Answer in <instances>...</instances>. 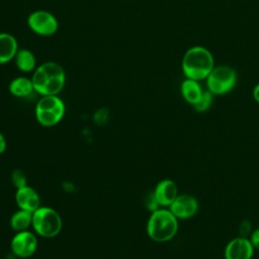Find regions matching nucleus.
<instances>
[{"mask_svg":"<svg viewBox=\"0 0 259 259\" xmlns=\"http://www.w3.org/2000/svg\"><path fill=\"white\" fill-rule=\"evenodd\" d=\"M145 205H146L147 209L150 210L151 212L161 207V206L159 205V203H158V201H157V199H156V197H155L153 191L150 192V193H148V194L146 195V197H145Z\"/></svg>","mask_w":259,"mask_h":259,"instance_id":"obj_20","label":"nucleus"},{"mask_svg":"<svg viewBox=\"0 0 259 259\" xmlns=\"http://www.w3.org/2000/svg\"><path fill=\"white\" fill-rule=\"evenodd\" d=\"M16 38L8 32H0V65H4L14 60L18 51Z\"/></svg>","mask_w":259,"mask_h":259,"instance_id":"obj_13","label":"nucleus"},{"mask_svg":"<svg viewBox=\"0 0 259 259\" xmlns=\"http://www.w3.org/2000/svg\"><path fill=\"white\" fill-rule=\"evenodd\" d=\"M153 193L161 207H169L179 194L178 185L172 179H162L156 184Z\"/></svg>","mask_w":259,"mask_h":259,"instance_id":"obj_11","label":"nucleus"},{"mask_svg":"<svg viewBox=\"0 0 259 259\" xmlns=\"http://www.w3.org/2000/svg\"><path fill=\"white\" fill-rule=\"evenodd\" d=\"M252 95H253L254 100L259 104V83H257V84L254 86L253 91H252Z\"/></svg>","mask_w":259,"mask_h":259,"instance_id":"obj_24","label":"nucleus"},{"mask_svg":"<svg viewBox=\"0 0 259 259\" xmlns=\"http://www.w3.org/2000/svg\"><path fill=\"white\" fill-rule=\"evenodd\" d=\"M239 231H240V236L249 238L250 234H251L252 231H253L250 222H248V221H243V222H241L240 227H239Z\"/></svg>","mask_w":259,"mask_h":259,"instance_id":"obj_21","label":"nucleus"},{"mask_svg":"<svg viewBox=\"0 0 259 259\" xmlns=\"http://www.w3.org/2000/svg\"><path fill=\"white\" fill-rule=\"evenodd\" d=\"M65 112V103L59 95L41 96L34 109L36 121L45 127L57 125L63 119Z\"/></svg>","mask_w":259,"mask_h":259,"instance_id":"obj_5","label":"nucleus"},{"mask_svg":"<svg viewBox=\"0 0 259 259\" xmlns=\"http://www.w3.org/2000/svg\"><path fill=\"white\" fill-rule=\"evenodd\" d=\"M37 246V235L34 232L28 230L16 232L10 242V249L12 254L21 259L32 256L35 253Z\"/></svg>","mask_w":259,"mask_h":259,"instance_id":"obj_8","label":"nucleus"},{"mask_svg":"<svg viewBox=\"0 0 259 259\" xmlns=\"http://www.w3.org/2000/svg\"><path fill=\"white\" fill-rule=\"evenodd\" d=\"M238 81V74L228 65L214 66L205 79L206 88L214 96H222L231 92Z\"/></svg>","mask_w":259,"mask_h":259,"instance_id":"obj_6","label":"nucleus"},{"mask_svg":"<svg viewBox=\"0 0 259 259\" xmlns=\"http://www.w3.org/2000/svg\"><path fill=\"white\" fill-rule=\"evenodd\" d=\"M14 62L17 69L21 72H33L36 69V58L33 53L27 49H18Z\"/></svg>","mask_w":259,"mask_h":259,"instance_id":"obj_16","label":"nucleus"},{"mask_svg":"<svg viewBox=\"0 0 259 259\" xmlns=\"http://www.w3.org/2000/svg\"><path fill=\"white\" fill-rule=\"evenodd\" d=\"M8 90L11 95L18 98H24L29 96L34 91V88L31 78L19 76L11 80L8 86Z\"/></svg>","mask_w":259,"mask_h":259,"instance_id":"obj_15","label":"nucleus"},{"mask_svg":"<svg viewBox=\"0 0 259 259\" xmlns=\"http://www.w3.org/2000/svg\"><path fill=\"white\" fill-rule=\"evenodd\" d=\"M168 208L179 221L189 220L197 213L199 203L195 196L188 193H179Z\"/></svg>","mask_w":259,"mask_h":259,"instance_id":"obj_9","label":"nucleus"},{"mask_svg":"<svg viewBox=\"0 0 259 259\" xmlns=\"http://www.w3.org/2000/svg\"><path fill=\"white\" fill-rule=\"evenodd\" d=\"M249 239H250L254 249L259 251V228L252 231V233L249 236Z\"/></svg>","mask_w":259,"mask_h":259,"instance_id":"obj_22","label":"nucleus"},{"mask_svg":"<svg viewBox=\"0 0 259 259\" xmlns=\"http://www.w3.org/2000/svg\"><path fill=\"white\" fill-rule=\"evenodd\" d=\"M31 228L39 237L54 238L61 233L63 220L61 214L53 207L40 205L32 212Z\"/></svg>","mask_w":259,"mask_h":259,"instance_id":"obj_4","label":"nucleus"},{"mask_svg":"<svg viewBox=\"0 0 259 259\" xmlns=\"http://www.w3.org/2000/svg\"><path fill=\"white\" fill-rule=\"evenodd\" d=\"M10 179H11V183L16 189L27 185V177L24 174V172L20 169H14L11 172Z\"/></svg>","mask_w":259,"mask_h":259,"instance_id":"obj_19","label":"nucleus"},{"mask_svg":"<svg viewBox=\"0 0 259 259\" xmlns=\"http://www.w3.org/2000/svg\"><path fill=\"white\" fill-rule=\"evenodd\" d=\"M15 202L18 208L31 212L36 210L41 205L38 192L29 185L16 189Z\"/></svg>","mask_w":259,"mask_h":259,"instance_id":"obj_12","label":"nucleus"},{"mask_svg":"<svg viewBox=\"0 0 259 259\" xmlns=\"http://www.w3.org/2000/svg\"><path fill=\"white\" fill-rule=\"evenodd\" d=\"M32 224V212L18 208L9 220L10 228L16 233L28 230Z\"/></svg>","mask_w":259,"mask_h":259,"instance_id":"obj_17","label":"nucleus"},{"mask_svg":"<svg viewBox=\"0 0 259 259\" xmlns=\"http://www.w3.org/2000/svg\"><path fill=\"white\" fill-rule=\"evenodd\" d=\"M29 29L40 36H51L59 28V22L56 16L47 10H35L27 17Z\"/></svg>","mask_w":259,"mask_h":259,"instance_id":"obj_7","label":"nucleus"},{"mask_svg":"<svg viewBox=\"0 0 259 259\" xmlns=\"http://www.w3.org/2000/svg\"><path fill=\"white\" fill-rule=\"evenodd\" d=\"M31 81L34 91L40 96L59 95L66 83L65 70L56 62H45L33 71Z\"/></svg>","mask_w":259,"mask_h":259,"instance_id":"obj_1","label":"nucleus"},{"mask_svg":"<svg viewBox=\"0 0 259 259\" xmlns=\"http://www.w3.org/2000/svg\"><path fill=\"white\" fill-rule=\"evenodd\" d=\"M203 91L200 81L185 78L180 84V93L182 98L192 106L200 99Z\"/></svg>","mask_w":259,"mask_h":259,"instance_id":"obj_14","label":"nucleus"},{"mask_svg":"<svg viewBox=\"0 0 259 259\" xmlns=\"http://www.w3.org/2000/svg\"><path fill=\"white\" fill-rule=\"evenodd\" d=\"M211 52L202 46H193L183 55L181 69L185 78L196 81L205 80L214 67Z\"/></svg>","mask_w":259,"mask_h":259,"instance_id":"obj_2","label":"nucleus"},{"mask_svg":"<svg viewBox=\"0 0 259 259\" xmlns=\"http://www.w3.org/2000/svg\"><path fill=\"white\" fill-rule=\"evenodd\" d=\"M213 97H214V95L211 92H209L208 90H204L200 99L193 105L194 110L197 112L207 111L212 105Z\"/></svg>","mask_w":259,"mask_h":259,"instance_id":"obj_18","label":"nucleus"},{"mask_svg":"<svg viewBox=\"0 0 259 259\" xmlns=\"http://www.w3.org/2000/svg\"><path fill=\"white\" fill-rule=\"evenodd\" d=\"M255 249L249 238L238 236L231 239L224 249L225 259H252Z\"/></svg>","mask_w":259,"mask_h":259,"instance_id":"obj_10","label":"nucleus"},{"mask_svg":"<svg viewBox=\"0 0 259 259\" xmlns=\"http://www.w3.org/2000/svg\"><path fill=\"white\" fill-rule=\"evenodd\" d=\"M178 230L179 220L168 207H160L152 211L146 225L148 237L157 243L171 241L177 235Z\"/></svg>","mask_w":259,"mask_h":259,"instance_id":"obj_3","label":"nucleus"},{"mask_svg":"<svg viewBox=\"0 0 259 259\" xmlns=\"http://www.w3.org/2000/svg\"><path fill=\"white\" fill-rule=\"evenodd\" d=\"M7 148V141L4 134L0 131V155L6 151Z\"/></svg>","mask_w":259,"mask_h":259,"instance_id":"obj_23","label":"nucleus"}]
</instances>
